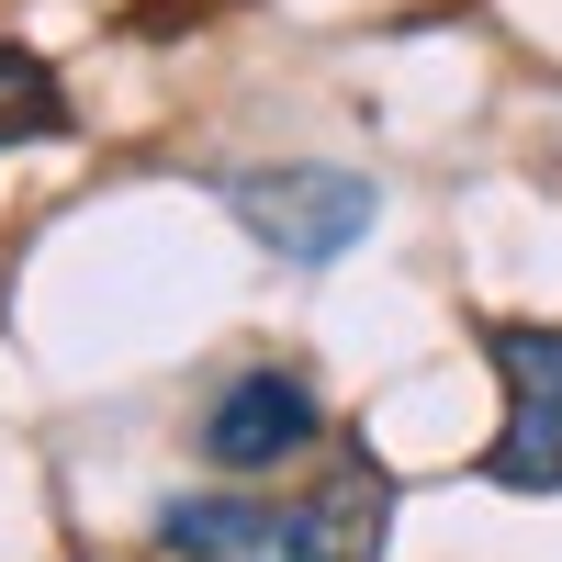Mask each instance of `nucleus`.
<instances>
[{
  "label": "nucleus",
  "instance_id": "f257e3e1",
  "mask_svg": "<svg viewBox=\"0 0 562 562\" xmlns=\"http://www.w3.org/2000/svg\"><path fill=\"white\" fill-rule=\"evenodd\" d=\"M383 529H394V473L371 450H338L293 495H259V484L169 495L158 562H383Z\"/></svg>",
  "mask_w": 562,
  "mask_h": 562
},
{
  "label": "nucleus",
  "instance_id": "f03ea898",
  "mask_svg": "<svg viewBox=\"0 0 562 562\" xmlns=\"http://www.w3.org/2000/svg\"><path fill=\"white\" fill-rule=\"evenodd\" d=\"M225 214H237L270 259L326 270L338 248H360V237H371L383 192H371L360 169H326V158H270V169H225Z\"/></svg>",
  "mask_w": 562,
  "mask_h": 562
},
{
  "label": "nucleus",
  "instance_id": "7ed1b4c3",
  "mask_svg": "<svg viewBox=\"0 0 562 562\" xmlns=\"http://www.w3.org/2000/svg\"><path fill=\"white\" fill-rule=\"evenodd\" d=\"M192 439H203L214 473L259 484V473H281V461H304V450L326 439V394L304 383L293 360H248V371H225V383L203 394Z\"/></svg>",
  "mask_w": 562,
  "mask_h": 562
},
{
  "label": "nucleus",
  "instance_id": "20e7f679",
  "mask_svg": "<svg viewBox=\"0 0 562 562\" xmlns=\"http://www.w3.org/2000/svg\"><path fill=\"white\" fill-rule=\"evenodd\" d=\"M484 360L506 383V428L484 473L506 495H562V326H484Z\"/></svg>",
  "mask_w": 562,
  "mask_h": 562
},
{
  "label": "nucleus",
  "instance_id": "39448f33",
  "mask_svg": "<svg viewBox=\"0 0 562 562\" xmlns=\"http://www.w3.org/2000/svg\"><path fill=\"white\" fill-rule=\"evenodd\" d=\"M68 124V90L45 57H23V45H0V147H23V135H57Z\"/></svg>",
  "mask_w": 562,
  "mask_h": 562
}]
</instances>
